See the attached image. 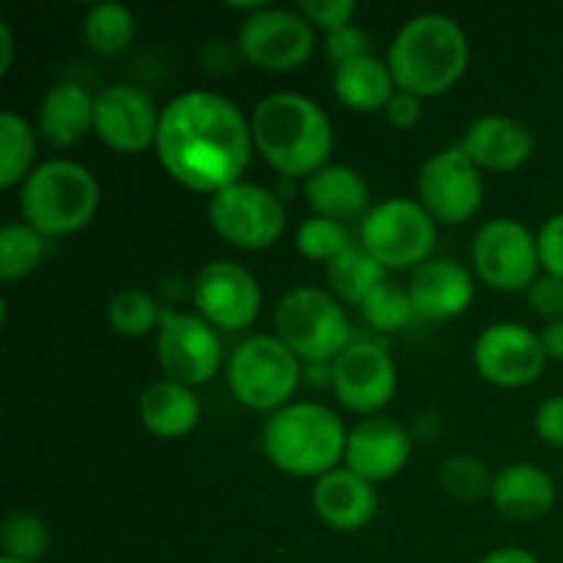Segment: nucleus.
<instances>
[{
	"mask_svg": "<svg viewBox=\"0 0 563 563\" xmlns=\"http://www.w3.org/2000/svg\"><path fill=\"white\" fill-rule=\"evenodd\" d=\"M154 148L170 179L214 196L242 179L256 146L240 104L223 93L190 88L159 110Z\"/></svg>",
	"mask_w": 563,
	"mask_h": 563,
	"instance_id": "nucleus-1",
	"label": "nucleus"
},
{
	"mask_svg": "<svg viewBox=\"0 0 563 563\" xmlns=\"http://www.w3.org/2000/svg\"><path fill=\"white\" fill-rule=\"evenodd\" d=\"M253 146L289 179H306L328 165L333 152V124L319 102L297 91H275L253 108Z\"/></svg>",
	"mask_w": 563,
	"mask_h": 563,
	"instance_id": "nucleus-2",
	"label": "nucleus"
},
{
	"mask_svg": "<svg viewBox=\"0 0 563 563\" xmlns=\"http://www.w3.org/2000/svg\"><path fill=\"white\" fill-rule=\"evenodd\" d=\"M385 60H388L396 88L421 99L438 97L465 75L471 44L454 16L423 11V14L410 16L396 31Z\"/></svg>",
	"mask_w": 563,
	"mask_h": 563,
	"instance_id": "nucleus-3",
	"label": "nucleus"
},
{
	"mask_svg": "<svg viewBox=\"0 0 563 563\" xmlns=\"http://www.w3.org/2000/svg\"><path fill=\"white\" fill-rule=\"evenodd\" d=\"M346 434L344 421L330 407L319 401H295L267 418L262 445L278 471L297 478H319L344 460Z\"/></svg>",
	"mask_w": 563,
	"mask_h": 563,
	"instance_id": "nucleus-4",
	"label": "nucleus"
},
{
	"mask_svg": "<svg viewBox=\"0 0 563 563\" xmlns=\"http://www.w3.org/2000/svg\"><path fill=\"white\" fill-rule=\"evenodd\" d=\"M20 209L25 223L44 236L75 234L97 214L99 181L75 159H44L20 185Z\"/></svg>",
	"mask_w": 563,
	"mask_h": 563,
	"instance_id": "nucleus-5",
	"label": "nucleus"
},
{
	"mask_svg": "<svg viewBox=\"0 0 563 563\" xmlns=\"http://www.w3.org/2000/svg\"><path fill=\"white\" fill-rule=\"evenodd\" d=\"M275 335L308 366H330L355 341L339 297L319 286H295L280 297Z\"/></svg>",
	"mask_w": 563,
	"mask_h": 563,
	"instance_id": "nucleus-6",
	"label": "nucleus"
},
{
	"mask_svg": "<svg viewBox=\"0 0 563 563\" xmlns=\"http://www.w3.org/2000/svg\"><path fill=\"white\" fill-rule=\"evenodd\" d=\"M300 357L278 335H251L229 357L231 394L251 410H280L300 383Z\"/></svg>",
	"mask_w": 563,
	"mask_h": 563,
	"instance_id": "nucleus-7",
	"label": "nucleus"
},
{
	"mask_svg": "<svg viewBox=\"0 0 563 563\" xmlns=\"http://www.w3.org/2000/svg\"><path fill=\"white\" fill-rule=\"evenodd\" d=\"M438 223L412 198H385L374 203L361 225V245L385 269L421 267L434 247Z\"/></svg>",
	"mask_w": 563,
	"mask_h": 563,
	"instance_id": "nucleus-8",
	"label": "nucleus"
},
{
	"mask_svg": "<svg viewBox=\"0 0 563 563\" xmlns=\"http://www.w3.org/2000/svg\"><path fill=\"white\" fill-rule=\"evenodd\" d=\"M207 218L214 234L242 251H264L286 229V207L278 192L245 179L214 192L207 203Z\"/></svg>",
	"mask_w": 563,
	"mask_h": 563,
	"instance_id": "nucleus-9",
	"label": "nucleus"
},
{
	"mask_svg": "<svg viewBox=\"0 0 563 563\" xmlns=\"http://www.w3.org/2000/svg\"><path fill=\"white\" fill-rule=\"evenodd\" d=\"M317 47L313 25L297 9L264 5L242 20L236 49L247 64L267 71L297 69Z\"/></svg>",
	"mask_w": 563,
	"mask_h": 563,
	"instance_id": "nucleus-10",
	"label": "nucleus"
},
{
	"mask_svg": "<svg viewBox=\"0 0 563 563\" xmlns=\"http://www.w3.org/2000/svg\"><path fill=\"white\" fill-rule=\"evenodd\" d=\"M473 267L498 291H528L539 278L537 234L517 218H493L473 236Z\"/></svg>",
	"mask_w": 563,
	"mask_h": 563,
	"instance_id": "nucleus-11",
	"label": "nucleus"
},
{
	"mask_svg": "<svg viewBox=\"0 0 563 563\" xmlns=\"http://www.w3.org/2000/svg\"><path fill=\"white\" fill-rule=\"evenodd\" d=\"M482 198V168L460 143L434 152L418 170V203L432 214L434 223L456 225L473 218Z\"/></svg>",
	"mask_w": 563,
	"mask_h": 563,
	"instance_id": "nucleus-12",
	"label": "nucleus"
},
{
	"mask_svg": "<svg viewBox=\"0 0 563 563\" xmlns=\"http://www.w3.org/2000/svg\"><path fill=\"white\" fill-rule=\"evenodd\" d=\"M157 361L168 379L203 385L218 374L223 344L212 324L196 313L163 311L157 324Z\"/></svg>",
	"mask_w": 563,
	"mask_h": 563,
	"instance_id": "nucleus-13",
	"label": "nucleus"
},
{
	"mask_svg": "<svg viewBox=\"0 0 563 563\" xmlns=\"http://www.w3.org/2000/svg\"><path fill=\"white\" fill-rule=\"evenodd\" d=\"M192 300L198 313L212 328L245 330L256 322L262 308V286L256 275L240 262L214 258L203 264L192 284Z\"/></svg>",
	"mask_w": 563,
	"mask_h": 563,
	"instance_id": "nucleus-14",
	"label": "nucleus"
},
{
	"mask_svg": "<svg viewBox=\"0 0 563 563\" xmlns=\"http://www.w3.org/2000/svg\"><path fill=\"white\" fill-rule=\"evenodd\" d=\"M396 379L394 357L377 341L355 339L330 363V383L339 401L363 416H374L394 399Z\"/></svg>",
	"mask_w": 563,
	"mask_h": 563,
	"instance_id": "nucleus-15",
	"label": "nucleus"
},
{
	"mask_svg": "<svg viewBox=\"0 0 563 563\" xmlns=\"http://www.w3.org/2000/svg\"><path fill=\"white\" fill-rule=\"evenodd\" d=\"M473 363L487 383L500 388L531 385L544 372L548 352L542 339L522 322H495L478 333Z\"/></svg>",
	"mask_w": 563,
	"mask_h": 563,
	"instance_id": "nucleus-16",
	"label": "nucleus"
},
{
	"mask_svg": "<svg viewBox=\"0 0 563 563\" xmlns=\"http://www.w3.org/2000/svg\"><path fill=\"white\" fill-rule=\"evenodd\" d=\"M159 110L154 99L132 82H115L93 97V132L104 146L124 154L146 152L157 143Z\"/></svg>",
	"mask_w": 563,
	"mask_h": 563,
	"instance_id": "nucleus-17",
	"label": "nucleus"
},
{
	"mask_svg": "<svg viewBox=\"0 0 563 563\" xmlns=\"http://www.w3.org/2000/svg\"><path fill=\"white\" fill-rule=\"evenodd\" d=\"M412 454V438L401 423L385 416H368L346 434L344 462L366 482H385L405 471Z\"/></svg>",
	"mask_w": 563,
	"mask_h": 563,
	"instance_id": "nucleus-18",
	"label": "nucleus"
},
{
	"mask_svg": "<svg viewBox=\"0 0 563 563\" xmlns=\"http://www.w3.org/2000/svg\"><path fill=\"white\" fill-rule=\"evenodd\" d=\"M407 295L416 317L443 322L467 311L473 302V278L454 258H427L412 273Z\"/></svg>",
	"mask_w": 563,
	"mask_h": 563,
	"instance_id": "nucleus-19",
	"label": "nucleus"
},
{
	"mask_svg": "<svg viewBox=\"0 0 563 563\" xmlns=\"http://www.w3.org/2000/svg\"><path fill=\"white\" fill-rule=\"evenodd\" d=\"M467 157L484 170H515L533 154V132L504 113L478 115L462 135Z\"/></svg>",
	"mask_w": 563,
	"mask_h": 563,
	"instance_id": "nucleus-20",
	"label": "nucleus"
},
{
	"mask_svg": "<svg viewBox=\"0 0 563 563\" xmlns=\"http://www.w3.org/2000/svg\"><path fill=\"white\" fill-rule=\"evenodd\" d=\"M313 509L319 520L341 533L361 531L377 511L374 484L352 473L350 467H335L313 484Z\"/></svg>",
	"mask_w": 563,
	"mask_h": 563,
	"instance_id": "nucleus-21",
	"label": "nucleus"
},
{
	"mask_svg": "<svg viewBox=\"0 0 563 563\" xmlns=\"http://www.w3.org/2000/svg\"><path fill=\"white\" fill-rule=\"evenodd\" d=\"M489 498L509 520H539L553 509L555 484L544 467L533 462H511L493 478Z\"/></svg>",
	"mask_w": 563,
	"mask_h": 563,
	"instance_id": "nucleus-22",
	"label": "nucleus"
},
{
	"mask_svg": "<svg viewBox=\"0 0 563 563\" xmlns=\"http://www.w3.org/2000/svg\"><path fill=\"white\" fill-rule=\"evenodd\" d=\"M93 130V97L80 82H55L42 97L36 113V132L49 146L66 148Z\"/></svg>",
	"mask_w": 563,
	"mask_h": 563,
	"instance_id": "nucleus-23",
	"label": "nucleus"
},
{
	"mask_svg": "<svg viewBox=\"0 0 563 563\" xmlns=\"http://www.w3.org/2000/svg\"><path fill=\"white\" fill-rule=\"evenodd\" d=\"M302 196L313 214L333 220L366 218L368 212V185L361 170L341 163H328L302 181Z\"/></svg>",
	"mask_w": 563,
	"mask_h": 563,
	"instance_id": "nucleus-24",
	"label": "nucleus"
},
{
	"mask_svg": "<svg viewBox=\"0 0 563 563\" xmlns=\"http://www.w3.org/2000/svg\"><path fill=\"white\" fill-rule=\"evenodd\" d=\"M141 421L157 438H185L198 423V396L190 385H181L176 379H157L141 394Z\"/></svg>",
	"mask_w": 563,
	"mask_h": 563,
	"instance_id": "nucleus-25",
	"label": "nucleus"
},
{
	"mask_svg": "<svg viewBox=\"0 0 563 563\" xmlns=\"http://www.w3.org/2000/svg\"><path fill=\"white\" fill-rule=\"evenodd\" d=\"M333 91L341 104L357 113H368V110H385V104L396 93V80L390 75L388 60L368 53L335 66Z\"/></svg>",
	"mask_w": 563,
	"mask_h": 563,
	"instance_id": "nucleus-26",
	"label": "nucleus"
},
{
	"mask_svg": "<svg viewBox=\"0 0 563 563\" xmlns=\"http://www.w3.org/2000/svg\"><path fill=\"white\" fill-rule=\"evenodd\" d=\"M385 267L363 245L352 242L341 256L328 264V284L339 300L363 306L377 286L385 284Z\"/></svg>",
	"mask_w": 563,
	"mask_h": 563,
	"instance_id": "nucleus-27",
	"label": "nucleus"
},
{
	"mask_svg": "<svg viewBox=\"0 0 563 563\" xmlns=\"http://www.w3.org/2000/svg\"><path fill=\"white\" fill-rule=\"evenodd\" d=\"M36 159V132L14 110L0 113V187H14L31 176Z\"/></svg>",
	"mask_w": 563,
	"mask_h": 563,
	"instance_id": "nucleus-28",
	"label": "nucleus"
},
{
	"mask_svg": "<svg viewBox=\"0 0 563 563\" xmlns=\"http://www.w3.org/2000/svg\"><path fill=\"white\" fill-rule=\"evenodd\" d=\"M47 236L25 220H14L0 229V278L5 284L22 280L42 264Z\"/></svg>",
	"mask_w": 563,
	"mask_h": 563,
	"instance_id": "nucleus-29",
	"label": "nucleus"
},
{
	"mask_svg": "<svg viewBox=\"0 0 563 563\" xmlns=\"http://www.w3.org/2000/svg\"><path fill=\"white\" fill-rule=\"evenodd\" d=\"M135 36V16L124 3H93L82 16V38L102 55H115Z\"/></svg>",
	"mask_w": 563,
	"mask_h": 563,
	"instance_id": "nucleus-30",
	"label": "nucleus"
},
{
	"mask_svg": "<svg viewBox=\"0 0 563 563\" xmlns=\"http://www.w3.org/2000/svg\"><path fill=\"white\" fill-rule=\"evenodd\" d=\"M0 544L5 559L38 563L49 550V528L36 511H9L0 522Z\"/></svg>",
	"mask_w": 563,
	"mask_h": 563,
	"instance_id": "nucleus-31",
	"label": "nucleus"
},
{
	"mask_svg": "<svg viewBox=\"0 0 563 563\" xmlns=\"http://www.w3.org/2000/svg\"><path fill=\"white\" fill-rule=\"evenodd\" d=\"M159 317H163V308L146 289H137V286H124L108 302L110 328L130 339L152 333L159 324Z\"/></svg>",
	"mask_w": 563,
	"mask_h": 563,
	"instance_id": "nucleus-32",
	"label": "nucleus"
},
{
	"mask_svg": "<svg viewBox=\"0 0 563 563\" xmlns=\"http://www.w3.org/2000/svg\"><path fill=\"white\" fill-rule=\"evenodd\" d=\"M438 482L445 493L462 504H476L493 489V478L482 460L471 454H454L440 465Z\"/></svg>",
	"mask_w": 563,
	"mask_h": 563,
	"instance_id": "nucleus-33",
	"label": "nucleus"
},
{
	"mask_svg": "<svg viewBox=\"0 0 563 563\" xmlns=\"http://www.w3.org/2000/svg\"><path fill=\"white\" fill-rule=\"evenodd\" d=\"M297 251L306 258H313V262H333L335 256L346 251L352 245L350 234L341 225V220L322 218V214H311L300 223L297 229Z\"/></svg>",
	"mask_w": 563,
	"mask_h": 563,
	"instance_id": "nucleus-34",
	"label": "nucleus"
},
{
	"mask_svg": "<svg viewBox=\"0 0 563 563\" xmlns=\"http://www.w3.org/2000/svg\"><path fill=\"white\" fill-rule=\"evenodd\" d=\"M361 313L374 330H383V333H394V330L410 324V319L416 317L407 289L390 284V280H385L383 286H377L366 297V302L361 306Z\"/></svg>",
	"mask_w": 563,
	"mask_h": 563,
	"instance_id": "nucleus-35",
	"label": "nucleus"
},
{
	"mask_svg": "<svg viewBox=\"0 0 563 563\" xmlns=\"http://www.w3.org/2000/svg\"><path fill=\"white\" fill-rule=\"evenodd\" d=\"M297 11L311 22L313 27H322V31H335V27L350 25L352 16H355L357 5L355 0H300Z\"/></svg>",
	"mask_w": 563,
	"mask_h": 563,
	"instance_id": "nucleus-36",
	"label": "nucleus"
},
{
	"mask_svg": "<svg viewBox=\"0 0 563 563\" xmlns=\"http://www.w3.org/2000/svg\"><path fill=\"white\" fill-rule=\"evenodd\" d=\"M368 44H372L368 42V33L361 25H355V22H350V25L335 27V31H330L324 36V55L333 60V66H341L346 60L372 53Z\"/></svg>",
	"mask_w": 563,
	"mask_h": 563,
	"instance_id": "nucleus-37",
	"label": "nucleus"
},
{
	"mask_svg": "<svg viewBox=\"0 0 563 563\" xmlns=\"http://www.w3.org/2000/svg\"><path fill=\"white\" fill-rule=\"evenodd\" d=\"M537 245L544 273L563 278V212L544 220L542 229L537 231Z\"/></svg>",
	"mask_w": 563,
	"mask_h": 563,
	"instance_id": "nucleus-38",
	"label": "nucleus"
},
{
	"mask_svg": "<svg viewBox=\"0 0 563 563\" xmlns=\"http://www.w3.org/2000/svg\"><path fill=\"white\" fill-rule=\"evenodd\" d=\"M528 302L537 313L548 317L550 322L563 319V278L555 275H539L531 286H528Z\"/></svg>",
	"mask_w": 563,
	"mask_h": 563,
	"instance_id": "nucleus-39",
	"label": "nucleus"
},
{
	"mask_svg": "<svg viewBox=\"0 0 563 563\" xmlns=\"http://www.w3.org/2000/svg\"><path fill=\"white\" fill-rule=\"evenodd\" d=\"M533 429L544 445L563 449V396H550L537 407Z\"/></svg>",
	"mask_w": 563,
	"mask_h": 563,
	"instance_id": "nucleus-40",
	"label": "nucleus"
},
{
	"mask_svg": "<svg viewBox=\"0 0 563 563\" xmlns=\"http://www.w3.org/2000/svg\"><path fill=\"white\" fill-rule=\"evenodd\" d=\"M421 97H416V93L410 91H401V88H396L390 102L385 104V119H388V124L396 126V130H412V126L421 121Z\"/></svg>",
	"mask_w": 563,
	"mask_h": 563,
	"instance_id": "nucleus-41",
	"label": "nucleus"
},
{
	"mask_svg": "<svg viewBox=\"0 0 563 563\" xmlns=\"http://www.w3.org/2000/svg\"><path fill=\"white\" fill-rule=\"evenodd\" d=\"M539 339H542V346L544 352H548L550 361H563V319H555V322L544 324Z\"/></svg>",
	"mask_w": 563,
	"mask_h": 563,
	"instance_id": "nucleus-42",
	"label": "nucleus"
},
{
	"mask_svg": "<svg viewBox=\"0 0 563 563\" xmlns=\"http://www.w3.org/2000/svg\"><path fill=\"white\" fill-rule=\"evenodd\" d=\"M478 563H542V561L522 548H498L493 550V553L484 555Z\"/></svg>",
	"mask_w": 563,
	"mask_h": 563,
	"instance_id": "nucleus-43",
	"label": "nucleus"
},
{
	"mask_svg": "<svg viewBox=\"0 0 563 563\" xmlns=\"http://www.w3.org/2000/svg\"><path fill=\"white\" fill-rule=\"evenodd\" d=\"M11 60H14V38L9 22H0V75L11 69Z\"/></svg>",
	"mask_w": 563,
	"mask_h": 563,
	"instance_id": "nucleus-44",
	"label": "nucleus"
},
{
	"mask_svg": "<svg viewBox=\"0 0 563 563\" xmlns=\"http://www.w3.org/2000/svg\"><path fill=\"white\" fill-rule=\"evenodd\" d=\"M0 563H25V561H14V559H5V555H3V559H0Z\"/></svg>",
	"mask_w": 563,
	"mask_h": 563,
	"instance_id": "nucleus-45",
	"label": "nucleus"
}]
</instances>
